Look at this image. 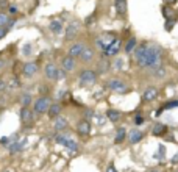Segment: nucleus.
<instances>
[{
	"instance_id": "1",
	"label": "nucleus",
	"mask_w": 178,
	"mask_h": 172,
	"mask_svg": "<svg viewBox=\"0 0 178 172\" xmlns=\"http://www.w3.org/2000/svg\"><path fill=\"white\" fill-rule=\"evenodd\" d=\"M133 53H134V60H136L138 66H141L144 69H153V67L162 66L164 53L159 46L144 42V44L138 46Z\"/></svg>"
},
{
	"instance_id": "2",
	"label": "nucleus",
	"mask_w": 178,
	"mask_h": 172,
	"mask_svg": "<svg viewBox=\"0 0 178 172\" xmlns=\"http://www.w3.org/2000/svg\"><path fill=\"white\" fill-rule=\"evenodd\" d=\"M44 77L49 81H58V80H64L66 78V71L59 69L55 63H47L44 66Z\"/></svg>"
},
{
	"instance_id": "3",
	"label": "nucleus",
	"mask_w": 178,
	"mask_h": 172,
	"mask_svg": "<svg viewBox=\"0 0 178 172\" xmlns=\"http://www.w3.org/2000/svg\"><path fill=\"white\" fill-rule=\"evenodd\" d=\"M99 80V72L94 69H83L78 74V83L81 86H92Z\"/></svg>"
},
{
	"instance_id": "4",
	"label": "nucleus",
	"mask_w": 178,
	"mask_h": 172,
	"mask_svg": "<svg viewBox=\"0 0 178 172\" xmlns=\"http://www.w3.org/2000/svg\"><path fill=\"white\" fill-rule=\"evenodd\" d=\"M50 105H52V100L49 96H39L36 97V100H33L31 110L35 111V114H47Z\"/></svg>"
},
{
	"instance_id": "5",
	"label": "nucleus",
	"mask_w": 178,
	"mask_h": 172,
	"mask_svg": "<svg viewBox=\"0 0 178 172\" xmlns=\"http://www.w3.org/2000/svg\"><path fill=\"white\" fill-rule=\"evenodd\" d=\"M106 88H108L110 91L116 92V94H127V92L130 91L128 83L124 81L122 78H111V80H108Z\"/></svg>"
},
{
	"instance_id": "6",
	"label": "nucleus",
	"mask_w": 178,
	"mask_h": 172,
	"mask_svg": "<svg viewBox=\"0 0 178 172\" xmlns=\"http://www.w3.org/2000/svg\"><path fill=\"white\" fill-rule=\"evenodd\" d=\"M35 111L30 108V106H21V113H19V117H21V124L24 128H30L33 127L35 124Z\"/></svg>"
},
{
	"instance_id": "7",
	"label": "nucleus",
	"mask_w": 178,
	"mask_h": 172,
	"mask_svg": "<svg viewBox=\"0 0 178 172\" xmlns=\"http://www.w3.org/2000/svg\"><path fill=\"white\" fill-rule=\"evenodd\" d=\"M39 64L38 61H27L22 64V69H21V75L24 78H33L39 74Z\"/></svg>"
},
{
	"instance_id": "8",
	"label": "nucleus",
	"mask_w": 178,
	"mask_h": 172,
	"mask_svg": "<svg viewBox=\"0 0 178 172\" xmlns=\"http://www.w3.org/2000/svg\"><path fill=\"white\" fill-rule=\"evenodd\" d=\"M55 141H56L58 144L64 145L66 149H69L70 152H77V150H78V142H77V141H75L70 135L58 133V135H56V138H55Z\"/></svg>"
},
{
	"instance_id": "9",
	"label": "nucleus",
	"mask_w": 178,
	"mask_h": 172,
	"mask_svg": "<svg viewBox=\"0 0 178 172\" xmlns=\"http://www.w3.org/2000/svg\"><path fill=\"white\" fill-rule=\"evenodd\" d=\"M80 28H81V24L78 21H72L67 24L66 27V33H64V39L66 41H75L78 33H80Z\"/></svg>"
},
{
	"instance_id": "10",
	"label": "nucleus",
	"mask_w": 178,
	"mask_h": 172,
	"mask_svg": "<svg viewBox=\"0 0 178 172\" xmlns=\"http://www.w3.org/2000/svg\"><path fill=\"white\" fill-rule=\"evenodd\" d=\"M78 60H80V63H83V64H91V63L96 60V47L86 46V47L83 49L81 55L78 57Z\"/></svg>"
},
{
	"instance_id": "11",
	"label": "nucleus",
	"mask_w": 178,
	"mask_h": 172,
	"mask_svg": "<svg viewBox=\"0 0 178 172\" xmlns=\"http://www.w3.org/2000/svg\"><path fill=\"white\" fill-rule=\"evenodd\" d=\"M114 39H116V36H114L113 33H103V35H100V36L96 39V49L105 52V49H106Z\"/></svg>"
},
{
	"instance_id": "12",
	"label": "nucleus",
	"mask_w": 178,
	"mask_h": 172,
	"mask_svg": "<svg viewBox=\"0 0 178 172\" xmlns=\"http://www.w3.org/2000/svg\"><path fill=\"white\" fill-rule=\"evenodd\" d=\"M120 49H122V39H120V38H116V39L105 49L103 55H105V57H116V55L120 52Z\"/></svg>"
},
{
	"instance_id": "13",
	"label": "nucleus",
	"mask_w": 178,
	"mask_h": 172,
	"mask_svg": "<svg viewBox=\"0 0 178 172\" xmlns=\"http://www.w3.org/2000/svg\"><path fill=\"white\" fill-rule=\"evenodd\" d=\"M84 47H86L84 42H81V41H75V42H72V44L69 46V49H67V55L72 57V58H78V57L81 55V52H83Z\"/></svg>"
},
{
	"instance_id": "14",
	"label": "nucleus",
	"mask_w": 178,
	"mask_h": 172,
	"mask_svg": "<svg viewBox=\"0 0 178 172\" xmlns=\"http://www.w3.org/2000/svg\"><path fill=\"white\" fill-rule=\"evenodd\" d=\"M61 69L66 72H73L77 69V58H72L69 55L61 58Z\"/></svg>"
},
{
	"instance_id": "15",
	"label": "nucleus",
	"mask_w": 178,
	"mask_h": 172,
	"mask_svg": "<svg viewBox=\"0 0 178 172\" xmlns=\"http://www.w3.org/2000/svg\"><path fill=\"white\" fill-rule=\"evenodd\" d=\"M77 133L83 138L89 136V133H91V122H89L87 119H81L77 122Z\"/></svg>"
},
{
	"instance_id": "16",
	"label": "nucleus",
	"mask_w": 178,
	"mask_h": 172,
	"mask_svg": "<svg viewBox=\"0 0 178 172\" xmlns=\"http://www.w3.org/2000/svg\"><path fill=\"white\" fill-rule=\"evenodd\" d=\"M69 127V120L64 117V116H58L53 119V130L58 131V133H63L64 130H67Z\"/></svg>"
},
{
	"instance_id": "17",
	"label": "nucleus",
	"mask_w": 178,
	"mask_h": 172,
	"mask_svg": "<svg viewBox=\"0 0 178 172\" xmlns=\"http://www.w3.org/2000/svg\"><path fill=\"white\" fill-rule=\"evenodd\" d=\"M158 94H159V91H158L156 86H148L142 94V100L144 102H153V100H156Z\"/></svg>"
},
{
	"instance_id": "18",
	"label": "nucleus",
	"mask_w": 178,
	"mask_h": 172,
	"mask_svg": "<svg viewBox=\"0 0 178 172\" xmlns=\"http://www.w3.org/2000/svg\"><path fill=\"white\" fill-rule=\"evenodd\" d=\"M142 138H144V133L138 128L130 130V133H127V139H128L130 144H138L139 141H142Z\"/></svg>"
},
{
	"instance_id": "19",
	"label": "nucleus",
	"mask_w": 178,
	"mask_h": 172,
	"mask_svg": "<svg viewBox=\"0 0 178 172\" xmlns=\"http://www.w3.org/2000/svg\"><path fill=\"white\" fill-rule=\"evenodd\" d=\"M25 142H27L25 139H24V141H22V139H21V141H17V139H16L14 142H11V144L8 145V152H10L11 155H16V153L22 152V150H24V147H25Z\"/></svg>"
},
{
	"instance_id": "20",
	"label": "nucleus",
	"mask_w": 178,
	"mask_h": 172,
	"mask_svg": "<svg viewBox=\"0 0 178 172\" xmlns=\"http://www.w3.org/2000/svg\"><path fill=\"white\" fill-rule=\"evenodd\" d=\"M63 28H64V24H63V21H59V19H53V21H50V24H49V30H50L53 35H61Z\"/></svg>"
},
{
	"instance_id": "21",
	"label": "nucleus",
	"mask_w": 178,
	"mask_h": 172,
	"mask_svg": "<svg viewBox=\"0 0 178 172\" xmlns=\"http://www.w3.org/2000/svg\"><path fill=\"white\" fill-rule=\"evenodd\" d=\"M61 111H63V106H61V103H58V102H55V103H52V105L49 106V111H47V116H49L50 119H55V117H58V116H61Z\"/></svg>"
},
{
	"instance_id": "22",
	"label": "nucleus",
	"mask_w": 178,
	"mask_h": 172,
	"mask_svg": "<svg viewBox=\"0 0 178 172\" xmlns=\"http://www.w3.org/2000/svg\"><path fill=\"white\" fill-rule=\"evenodd\" d=\"M152 77L156 78V80H164L167 77V69L164 66H158V67H153L152 69Z\"/></svg>"
},
{
	"instance_id": "23",
	"label": "nucleus",
	"mask_w": 178,
	"mask_h": 172,
	"mask_svg": "<svg viewBox=\"0 0 178 172\" xmlns=\"http://www.w3.org/2000/svg\"><path fill=\"white\" fill-rule=\"evenodd\" d=\"M17 102H19L21 106H31V105H33V96H31L30 92H22V94L19 96Z\"/></svg>"
},
{
	"instance_id": "24",
	"label": "nucleus",
	"mask_w": 178,
	"mask_h": 172,
	"mask_svg": "<svg viewBox=\"0 0 178 172\" xmlns=\"http://www.w3.org/2000/svg\"><path fill=\"white\" fill-rule=\"evenodd\" d=\"M114 8L119 16L127 14V0H114Z\"/></svg>"
},
{
	"instance_id": "25",
	"label": "nucleus",
	"mask_w": 178,
	"mask_h": 172,
	"mask_svg": "<svg viewBox=\"0 0 178 172\" xmlns=\"http://www.w3.org/2000/svg\"><path fill=\"white\" fill-rule=\"evenodd\" d=\"M127 138V130L124 127H120L117 131H116V136H114V144H122Z\"/></svg>"
},
{
	"instance_id": "26",
	"label": "nucleus",
	"mask_w": 178,
	"mask_h": 172,
	"mask_svg": "<svg viewBox=\"0 0 178 172\" xmlns=\"http://www.w3.org/2000/svg\"><path fill=\"white\" fill-rule=\"evenodd\" d=\"M134 49H136V38H130V39L127 41V44H125L124 50H125V53H127V55H130V53H133V52H134Z\"/></svg>"
},
{
	"instance_id": "27",
	"label": "nucleus",
	"mask_w": 178,
	"mask_h": 172,
	"mask_svg": "<svg viewBox=\"0 0 178 172\" xmlns=\"http://www.w3.org/2000/svg\"><path fill=\"white\" fill-rule=\"evenodd\" d=\"M166 131H167V127H166L164 124H155V127H153V130H152L153 136H162Z\"/></svg>"
},
{
	"instance_id": "28",
	"label": "nucleus",
	"mask_w": 178,
	"mask_h": 172,
	"mask_svg": "<svg viewBox=\"0 0 178 172\" xmlns=\"http://www.w3.org/2000/svg\"><path fill=\"white\" fill-rule=\"evenodd\" d=\"M106 116H108V119H110L111 122H117V120L120 119V111H117V110H113V108H110V110L106 111Z\"/></svg>"
},
{
	"instance_id": "29",
	"label": "nucleus",
	"mask_w": 178,
	"mask_h": 172,
	"mask_svg": "<svg viewBox=\"0 0 178 172\" xmlns=\"http://www.w3.org/2000/svg\"><path fill=\"white\" fill-rule=\"evenodd\" d=\"M10 22H11V19H10L8 13H0V27H7L10 30Z\"/></svg>"
},
{
	"instance_id": "30",
	"label": "nucleus",
	"mask_w": 178,
	"mask_h": 172,
	"mask_svg": "<svg viewBox=\"0 0 178 172\" xmlns=\"http://www.w3.org/2000/svg\"><path fill=\"white\" fill-rule=\"evenodd\" d=\"M110 67H111L113 71H122V69H124V60H120V58L114 60V61L110 64Z\"/></svg>"
},
{
	"instance_id": "31",
	"label": "nucleus",
	"mask_w": 178,
	"mask_h": 172,
	"mask_svg": "<svg viewBox=\"0 0 178 172\" xmlns=\"http://www.w3.org/2000/svg\"><path fill=\"white\" fill-rule=\"evenodd\" d=\"M162 14H164L166 19H172V17H173V10H172L170 7L164 5V7H162Z\"/></svg>"
},
{
	"instance_id": "32",
	"label": "nucleus",
	"mask_w": 178,
	"mask_h": 172,
	"mask_svg": "<svg viewBox=\"0 0 178 172\" xmlns=\"http://www.w3.org/2000/svg\"><path fill=\"white\" fill-rule=\"evenodd\" d=\"M175 24H176V17H172V19H166V25H164V28H166L167 32H170V30L175 27Z\"/></svg>"
},
{
	"instance_id": "33",
	"label": "nucleus",
	"mask_w": 178,
	"mask_h": 172,
	"mask_svg": "<svg viewBox=\"0 0 178 172\" xmlns=\"http://www.w3.org/2000/svg\"><path fill=\"white\" fill-rule=\"evenodd\" d=\"M7 85H8V89H17V88L21 86V83H19V80H17L16 77H13V78H11Z\"/></svg>"
},
{
	"instance_id": "34",
	"label": "nucleus",
	"mask_w": 178,
	"mask_h": 172,
	"mask_svg": "<svg viewBox=\"0 0 178 172\" xmlns=\"http://www.w3.org/2000/svg\"><path fill=\"white\" fill-rule=\"evenodd\" d=\"M31 44H25L24 47H22V55H25V57H30L31 55Z\"/></svg>"
},
{
	"instance_id": "35",
	"label": "nucleus",
	"mask_w": 178,
	"mask_h": 172,
	"mask_svg": "<svg viewBox=\"0 0 178 172\" xmlns=\"http://www.w3.org/2000/svg\"><path fill=\"white\" fill-rule=\"evenodd\" d=\"M17 13H19L17 7H14V5H10V7H8V14H10V16H16Z\"/></svg>"
},
{
	"instance_id": "36",
	"label": "nucleus",
	"mask_w": 178,
	"mask_h": 172,
	"mask_svg": "<svg viewBox=\"0 0 178 172\" xmlns=\"http://www.w3.org/2000/svg\"><path fill=\"white\" fill-rule=\"evenodd\" d=\"M8 28L7 27H0V41H2V39H5L7 38V35H8Z\"/></svg>"
},
{
	"instance_id": "37",
	"label": "nucleus",
	"mask_w": 178,
	"mask_h": 172,
	"mask_svg": "<svg viewBox=\"0 0 178 172\" xmlns=\"http://www.w3.org/2000/svg\"><path fill=\"white\" fill-rule=\"evenodd\" d=\"M8 89V85H7V81L3 80V78H0V92H5Z\"/></svg>"
},
{
	"instance_id": "38",
	"label": "nucleus",
	"mask_w": 178,
	"mask_h": 172,
	"mask_svg": "<svg viewBox=\"0 0 178 172\" xmlns=\"http://www.w3.org/2000/svg\"><path fill=\"white\" fill-rule=\"evenodd\" d=\"M175 106H178V100H172V102H169V103H166V110H170V108H175Z\"/></svg>"
},
{
	"instance_id": "39",
	"label": "nucleus",
	"mask_w": 178,
	"mask_h": 172,
	"mask_svg": "<svg viewBox=\"0 0 178 172\" xmlns=\"http://www.w3.org/2000/svg\"><path fill=\"white\" fill-rule=\"evenodd\" d=\"M134 124H136V125H141V124H144V117H142V116H136V119H134Z\"/></svg>"
},
{
	"instance_id": "40",
	"label": "nucleus",
	"mask_w": 178,
	"mask_h": 172,
	"mask_svg": "<svg viewBox=\"0 0 178 172\" xmlns=\"http://www.w3.org/2000/svg\"><path fill=\"white\" fill-rule=\"evenodd\" d=\"M96 21V16H89L87 19H86V25H92L91 22H94Z\"/></svg>"
},
{
	"instance_id": "41",
	"label": "nucleus",
	"mask_w": 178,
	"mask_h": 172,
	"mask_svg": "<svg viewBox=\"0 0 178 172\" xmlns=\"http://www.w3.org/2000/svg\"><path fill=\"white\" fill-rule=\"evenodd\" d=\"M105 172H117V169H116V166H114V164H110V166H108V169H106Z\"/></svg>"
},
{
	"instance_id": "42",
	"label": "nucleus",
	"mask_w": 178,
	"mask_h": 172,
	"mask_svg": "<svg viewBox=\"0 0 178 172\" xmlns=\"http://www.w3.org/2000/svg\"><path fill=\"white\" fill-rule=\"evenodd\" d=\"M175 3H176V0H164V5H167V7H172Z\"/></svg>"
},
{
	"instance_id": "43",
	"label": "nucleus",
	"mask_w": 178,
	"mask_h": 172,
	"mask_svg": "<svg viewBox=\"0 0 178 172\" xmlns=\"http://www.w3.org/2000/svg\"><path fill=\"white\" fill-rule=\"evenodd\" d=\"M5 66H7V61H5V60H0V71H2Z\"/></svg>"
},
{
	"instance_id": "44",
	"label": "nucleus",
	"mask_w": 178,
	"mask_h": 172,
	"mask_svg": "<svg viewBox=\"0 0 178 172\" xmlns=\"http://www.w3.org/2000/svg\"><path fill=\"white\" fill-rule=\"evenodd\" d=\"M172 163H178V152L175 153V156L172 158Z\"/></svg>"
},
{
	"instance_id": "45",
	"label": "nucleus",
	"mask_w": 178,
	"mask_h": 172,
	"mask_svg": "<svg viewBox=\"0 0 178 172\" xmlns=\"http://www.w3.org/2000/svg\"><path fill=\"white\" fill-rule=\"evenodd\" d=\"M147 172H158L156 169H152V170H147Z\"/></svg>"
},
{
	"instance_id": "46",
	"label": "nucleus",
	"mask_w": 178,
	"mask_h": 172,
	"mask_svg": "<svg viewBox=\"0 0 178 172\" xmlns=\"http://www.w3.org/2000/svg\"><path fill=\"white\" fill-rule=\"evenodd\" d=\"M3 172H11V170H8V169H7V170H3Z\"/></svg>"
},
{
	"instance_id": "47",
	"label": "nucleus",
	"mask_w": 178,
	"mask_h": 172,
	"mask_svg": "<svg viewBox=\"0 0 178 172\" xmlns=\"http://www.w3.org/2000/svg\"><path fill=\"white\" fill-rule=\"evenodd\" d=\"M176 14H178V10H176Z\"/></svg>"
},
{
	"instance_id": "48",
	"label": "nucleus",
	"mask_w": 178,
	"mask_h": 172,
	"mask_svg": "<svg viewBox=\"0 0 178 172\" xmlns=\"http://www.w3.org/2000/svg\"><path fill=\"white\" fill-rule=\"evenodd\" d=\"M176 172H178V170H176Z\"/></svg>"
}]
</instances>
